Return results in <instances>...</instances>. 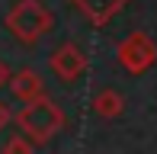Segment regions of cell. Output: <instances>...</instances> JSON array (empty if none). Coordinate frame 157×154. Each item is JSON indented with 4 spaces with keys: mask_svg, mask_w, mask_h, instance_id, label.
Instances as JSON below:
<instances>
[{
    "mask_svg": "<svg viewBox=\"0 0 157 154\" xmlns=\"http://www.w3.org/2000/svg\"><path fill=\"white\" fill-rule=\"evenodd\" d=\"M16 125H19V132H23L32 144H45L67 125V119H64L61 106L55 100L39 96V100L23 103V109L16 113Z\"/></svg>",
    "mask_w": 157,
    "mask_h": 154,
    "instance_id": "1",
    "label": "cell"
},
{
    "mask_svg": "<svg viewBox=\"0 0 157 154\" xmlns=\"http://www.w3.org/2000/svg\"><path fill=\"white\" fill-rule=\"evenodd\" d=\"M52 26H55V16L48 13L42 0H16L13 10L6 13V29L23 45H35Z\"/></svg>",
    "mask_w": 157,
    "mask_h": 154,
    "instance_id": "2",
    "label": "cell"
},
{
    "mask_svg": "<svg viewBox=\"0 0 157 154\" xmlns=\"http://www.w3.org/2000/svg\"><path fill=\"white\" fill-rule=\"evenodd\" d=\"M116 58L128 74H144L157 64V42L147 32H132V36H125L119 42Z\"/></svg>",
    "mask_w": 157,
    "mask_h": 154,
    "instance_id": "3",
    "label": "cell"
},
{
    "mask_svg": "<svg viewBox=\"0 0 157 154\" xmlns=\"http://www.w3.org/2000/svg\"><path fill=\"white\" fill-rule=\"evenodd\" d=\"M52 71H55V77H61L64 83L77 80V77L87 71V55H83V48L74 45V42H64L61 48H55V55H52Z\"/></svg>",
    "mask_w": 157,
    "mask_h": 154,
    "instance_id": "4",
    "label": "cell"
},
{
    "mask_svg": "<svg viewBox=\"0 0 157 154\" xmlns=\"http://www.w3.org/2000/svg\"><path fill=\"white\" fill-rule=\"evenodd\" d=\"M71 3H74L93 26H106V23H112L132 0H71Z\"/></svg>",
    "mask_w": 157,
    "mask_h": 154,
    "instance_id": "5",
    "label": "cell"
},
{
    "mask_svg": "<svg viewBox=\"0 0 157 154\" xmlns=\"http://www.w3.org/2000/svg\"><path fill=\"white\" fill-rule=\"evenodd\" d=\"M10 93L16 96L19 103H29V100H39V96H45V83H42V77L35 74V71H16V74H10Z\"/></svg>",
    "mask_w": 157,
    "mask_h": 154,
    "instance_id": "6",
    "label": "cell"
},
{
    "mask_svg": "<svg viewBox=\"0 0 157 154\" xmlns=\"http://www.w3.org/2000/svg\"><path fill=\"white\" fill-rule=\"evenodd\" d=\"M93 113L103 116V119H119L125 113V96L119 93V90H112V87L99 90V93L93 96Z\"/></svg>",
    "mask_w": 157,
    "mask_h": 154,
    "instance_id": "7",
    "label": "cell"
},
{
    "mask_svg": "<svg viewBox=\"0 0 157 154\" xmlns=\"http://www.w3.org/2000/svg\"><path fill=\"white\" fill-rule=\"evenodd\" d=\"M35 144L29 138H13V141H6V151H32Z\"/></svg>",
    "mask_w": 157,
    "mask_h": 154,
    "instance_id": "8",
    "label": "cell"
},
{
    "mask_svg": "<svg viewBox=\"0 0 157 154\" xmlns=\"http://www.w3.org/2000/svg\"><path fill=\"white\" fill-rule=\"evenodd\" d=\"M6 122H10V109H6L3 103H0V132L6 129Z\"/></svg>",
    "mask_w": 157,
    "mask_h": 154,
    "instance_id": "9",
    "label": "cell"
},
{
    "mask_svg": "<svg viewBox=\"0 0 157 154\" xmlns=\"http://www.w3.org/2000/svg\"><path fill=\"white\" fill-rule=\"evenodd\" d=\"M3 83H10V67L0 61V90H3Z\"/></svg>",
    "mask_w": 157,
    "mask_h": 154,
    "instance_id": "10",
    "label": "cell"
}]
</instances>
